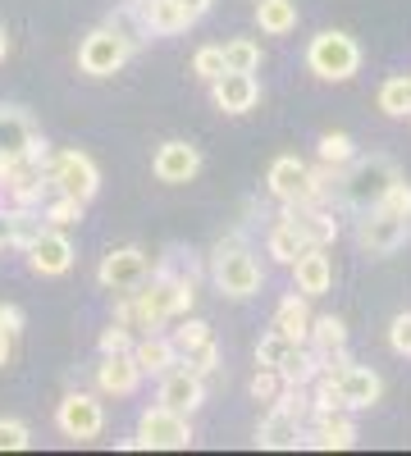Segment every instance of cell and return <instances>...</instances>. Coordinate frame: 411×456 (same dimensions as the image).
Returning a JSON list of instances; mask_svg holds the SVG:
<instances>
[{
    "label": "cell",
    "instance_id": "cell-1",
    "mask_svg": "<svg viewBox=\"0 0 411 456\" xmlns=\"http://www.w3.org/2000/svg\"><path fill=\"white\" fill-rule=\"evenodd\" d=\"M398 178H402V174H398V165H393L389 156H352V160L339 169V197H343L348 210L361 215V210L375 206Z\"/></svg>",
    "mask_w": 411,
    "mask_h": 456
},
{
    "label": "cell",
    "instance_id": "cell-2",
    "mask_svg": "<svg viewBox=\"0 0 411 456\" xmlns=\"http://www.w3.org/2000/svg\"><path fill=\"white\" fill-rule=\"evenodd\" d=\"M210 279H215V288L229 301H251L260 292V283H266V270H260V260L242 242H219L215 247V265H210Z\"/></svg>",
    "mask_w": 411,
    "mask_h": 456
},
{
    "label": "cell",
    "instance_id": "cell-3",
    "mask_svg": "<svg viewBox=\"0 0 411 456\" xmlns=\"http://www.w3.org/2000/svg\"><path fill=\"white\" fill-rule=\"evenodd\" d=\"M307 69L316 73L320 83H348V78H357V69H361V46L352 42L348 32L329 28V32L311 37V46H307Z\"/></svg>",
    "mask_w": 411,
    "mask_h": 456
},
{
    "label": "cell",
    "instance_id": "cell-4",
    "mask_svg": "<svg viewBox=\"0 0 411 456\" xmlns=\"http://www.w3.org/2000/svg\"><path fill=\"white\" fill-rule=\"evenodd\" d=\"M128 301H133V324H142L146 333H156V329H165L169 320H178V279L165 274L160 265H156L152 283L133 288Z\"/></svg>",
    "mask_w": 411,
    "mask_h": 456
},
{
    "label": "cell",
    "instance_id": "cell-5",
    "mask_svg": "<svg viewBox=\"0 0 411 456\" xmlns=\"http://www.w3.org/2000/svg\"><path fill=\"white\" fill-rule=\"evenodd\" d=\"M46 178L55 192L64 197H78V201H92L101 192V169L87 151H51L46 160Z\"/></svg>",
    "mask_w": 411,
    "mask_h": 456
},
{
    "label": "cell",
    "instance_id": "cell-6",
    "mask_svg": "<svg viewBox=\"0 0 411 456\" xmlns=\"http://www.w3.org/2000/svg\"><path fill=\"white\" fill-rule=\"evenodd\" d=\"M133 447H152V452H183L193 447V425L183 411L169 406H146L142 420H137V438Z\"/></svg>",
    "mask_w": 411,
    "mask_h": 456
},
{
    "label": "cell",
    "instance_id": "cell-7",
    "mask_svg": "<svg viewBox=\"0 0 411 456\" xmlns=\"http://www.w3.org/2000/svg\"><path fill=\"white\" fill-rule=\"evenodd\" d=\"M128 55H133V46L124 42V37L115 32V28H92L87 37H83V46H78V69L87 73V78H110V73H119L124 64H128Z\"/></svg>",
    "mask_w": 411,
    "mask_h": 456
},
{
    "label": "cell",
    "instance_id": "cell-8",
    "mask_svg": "<svg viewBox=\"0 0 411 456\" xmlns=\"http://www.w3.org/2000/svg\"><path fill=\"white\" fill-rule=\"evenodd\" d=\"M407 238H411V219H402L393 210L370 206L357 219V247L370 251V256H393L398 247H407Z\"/></svg>",
    "mask_w": 411,
    "mask_h": 456
},
{
    "label": "cell",
    "instance_id": "cell-9",
    "mask_svg": "<svg viewBox=\"0 0 411 456\" xmlns=\"http://www.w3.org/2000/svg\"><path fill=\"white\" fill-rule=\"evenodd\" d=\"M55 425L73 443H92L105 429V406H101L96 393H64L60 406H55Z\"/></svg>",
    "mask_w": 411,
    "mask_h": 456
},
{
    "label": "cell",
    "instance_id": "cell-10",
    "mask_svg": "<svg viewBox=\"0 0 411 456\" xmlns=\"http://www.w3.org/2000/svg\"><path fill=\"white\" fill-rule=\"evenodd\" d=\"M146 279H152V256H146L142 247H115V251H105L101 270H96V283L105 292H115V297L142 288Z\"/></svg>",
    "mask_w": 411,
    "mask_h": 456
},
{
    "label": "cell",
    "instance_id": "cell-11",
    "mask_svg": "<svg viewBox=\"0 0 411 456\" xmlns=\"http://www.w3.org/2000/svg\"><path fill=\"white\" fill-rule=\"evenodd\" d=\"M28 270L32 274H42V279H60V274H69L73 270V260H78V251H73V242H69V233L64 228H42L28 247Z\"/></svg>",
    "mask_w": 411,
    "mask_h": 456
},
{
    "label": "cell",
    "instance_id": "cell-12",
    "mask_svg": "<svg viewBox=\"0 0 411 456\" xmlns=\"http://www.w3.org/2000/svg\"><path fill=\"white\" fill-rule=\"evenodd\" d=\"M307 447H320V452H348L357 447V420L352 411H311L307 420Z\"/></svg>",
    "mask_w": 411,
    "mask_h": 456
},
{
    "label": "cell",
    "instance_id": "cell-13",
    "mask_svg": "<svg viewBox=\"0 0 411 456\" xmlns=\"http://www.w3.org/2000/svg\"><path fill=\"white\" fill-rule=\"evenodd\" d=\"M152 174H156L160 183H169V187H183V183H193V178L201 174V151H197L193 142L174 137V142H165V146L156 151V160H152Z\"/></svg>",
    "mask_w": 411,
    "mask_h": 456
},
{
    "label": "cell",
    "instance_id": "cell-14",
    "mask_svg": "<svg viewBox=\"0 0 411 456\" xmlns=\"http://www.w3.org/2000/svg\"><path fill=\"white\" fill-rule=\"evenodd\" d=\"M142 370L133 361V352H110L96 361V393L101 397H133L142 388Z\"/></svg>",
    "mask_w": 411,
    "mask_h": 456
},
{
    "label": "cell",
    "instance_id": "cell-15",
    "mask_svg": "<svg viewBox=\"0 0 411 456\" xmlns=\"http://www.w3.org/2000/svg\"><path fill=\"white\" fill-rule=\"evenodd\" d=\"M210 101H215V110H224V114H247V110H256V101H260L256 73H234V69H224L219 78L210 83Z\"/></svg>",
    "mask_w": 411,
    "mask_h": 456
},
{
    "label": "cell",
    "instance_id": "cell-16",
    "mask_svg": "<svg viewBox=\"0 0 411 456\" xmlns=\"http://www.w3.org/2000/svg\"><path fill=\"white\" fill-rule=\"evenodd\" d=\"M201 402H206V379H201V374H193L183 361H178L169 374H160V406L193 415Z\"/></svg>",
    "mask_w": 411,
    "mask_h": 456
},
{
    "label": "cell",
    "instance_id": "cell-17",
    "mask_svg": "<svg viewBox=\"0 0 411 456\" xmlns=\"http://www.w3.org/2000/svg\"><path fill=\"white\" fill-rule=\"evenodd\" d=\"M333 374H339V388H343V406H348V411H370V406L384 397V379H380L375 370L357 365V361L339 365Z\"/></svg>",
    "mask_w": 411,
    "mask_h": 456
},
{
    "label": "cell",
    "instance_id": "cell-18",
    "mask_svg": "<svg viewBox=\"0 0 411 456\" xmlns=\"http://www.w3.org/2000/svg\"><path fill=\"white\" fill-rule=\"evenodd\" d=\"M292 279H297V292L302 297H325L333 288V260H329V247H302L292 265Z\"/></svg>",
    "mask_w": 411,
    "mask_h": 456
},
{
    "label": "cell",
    "instance_id": "cell-19",
    "mask_svg": "<svg viewBox=\"0 0 411 456\" xmlns=\"http://www.w3.org/2000/svg\"><path fill=\"white\" fill-rule=\"evenodd\" d=\"M137 14H142V23H146L152 37H178V32H188L197 23L183 0H142Z\"/></svg>",
    "mask_w": 411,
    "mask_h": 456
},
{
    "label": "cell",
    "instance_id": "cell-20",
    "mask_svg": "<svg viewBox=\"0 0 411 456\" xmlns=\"http://www.w3.org/2000/svg\"><path fill=\"white\" fill-rule=\"evenodd\" d=\"M284 215L302 228V238H307V247H333L339 242V215H333V206H311V210H292V206H284Z\"/></svg>",
    "mask_w": 411,
    "mask_h": 456
},
{
    "label": "cell",
    "instance_id": "cell-21",
    "mask_svg": "<svg viewBox=\"0 0 411 456\" xmlns=\"http://www.w3.org/2000/svg\"><path fill=\"white\" fill-rule=\"evenodd\" d=\"M133 361H137L142 374L160 379V374H169V370L178 365V347H174L165 333H146L142 342H133Z\"/></svg>",
    "mask_w": 411,
    "mask_h": 456
},
{
    "label": "cell",
    "instance_id": "cell-22",
    "mask_svg": "<svg viewBox=\"0 0 411 456\" xmlns=\"http://www.w3.org/2000/svg\"><path fill=\"white\" fill-rule=\"evenodd\" d=\"M256 443L266 452H297L307 443V425H297V420H288V415L270 411L266 420H260V429H256Z\"/></svg>",
    "mask_w": 411,
    "mask_h": 456
},
{
    "label": "cell",
    "instance_id": "cell-23",
    "mask_svg": "<svg viewBox=\"0 0 411 456\" xmlns=\"http://www.w3.org/2000/svg\"><path fill=\"white\" fill-rule=\"evenodd\" d=\"M307 160H297V156H279L275 165H270V174H266V183H270V197L275 201H297V192L307 187Z\"/></svg>",
    "mask_w": 411,
    "mask_h": 456
},
{
    "label": "cell",
    "instance_id": "cell-24",
    "mask_svg": "<svg viewBox=\"0 0 411 456\" xmlns=\"http://www.w3.org/2000/svg\"><path fill=\"white\" fill-rule=\"evenodd\" d=\"M275 329L284 338H292V342H307V333H311V297H302V292L292 288L279 301V311H275Z\"/></svg>",
    "mask_w": 411,
    "mask_h": 456
},
{
    "label": "cell",
    "instance_id": "cell-25",
    "mask_svg": "<svg viewBox=\"0 0 411 456\" xmlns=\"http://www.w3.org/2000/svg\"><path fill=\"white\" fill-rule=\"evenodd\" d=\"M32 119L19 105H0V156H23L32 142Z\"/></svg>",
    "mask_w": 411,
    "mask_h": 456
},
{
    "label": "cell",
    "instance_id": "cell-26",
    "mask_svg": "<svg viewBox=\"0 0 411 456\" xmlns=\"http://www.w3.org/2000/svg\"><path fill=\"white\" fill-rule=\"evenodd\" d=\"M302 247H307L302 228H297L288 215H279V224L270 228V238H266V256H270L275 265H292L297 256H302Z\"/></svg>",
    "mask_w": 411,
    "mask_h": 456
},
{
    "label": "cell",
    "instance_id": "cell-27",
    "mask_svg": "<svg viewBox=\"0 0 411 456\" xmlns=\"http://www.w3.org/2000/svg\"><path fill=\"white\" fill-rule=\"evenodd\" d=\"M256 23L266 37H288L297 28V0H256Z\"/></svg>",
    "mask_w": 411,
    "mask_h": 456
},
{
    "label": "cell",
    "instance_id": "cell-28",
    "mask_svg": "<svg viewBox=\"0 0 411 456\" xmlns=\"http://www.w3.org/2000/svg\"><path fill=\"white\" fill-rule=\"evenodd\" d=\"M270 411L288 415V420L307 425L311 420V388L307 384H279V393L270 397Z\"/></svg>",
    "mask_w": 411,
    "mask_h": 456
},
{
    "label": "cell",
    "instance_id": "cell-29",
    "mask_svg": "<svg viewBox=\"0 0 411 456\" xmlns=\"http://www.w3.org/2000/svg\"><path fill=\"white\" fill-rule=\"evenodd\" d=\"M307 342H311L316 352H339V347H348V324L339 315H311Z\"/></svg>",
    "mask_w": 411,
    "mask_h": 456
},
{
    "label": "cell",
    "instance_id": "cell-30",
    "mask_svg": "<svg viewBox=\"0 0 411 456\" xmlns=\"http://www.w3.org/2000/svg\"><path fill=\"white\" fill-rule=\"evenodd\" d=\"M105 28H115V32L124 37V42H128L133 51H137V46L146 42V37H152V32H146V23H142V14H137V5H128V0H124L119 10H110Z\"/></svg>",
    "mask_w": 411,
    "mask_h": 456
},
{
    "label": "cell",
    "instance_id": "cell-31",
    "mask_svg": "<svg viewBox=\"0 0 411 456\" xmlns=\"http://www.w3.org/2000/svg\"><path fill=\"white\" fill-rule=\"evenodd\" d=\"M83 210H87V201L64 197V192H51V201L42 206V219H46L51 228H73V224H83Z\"/></svg>",
    "mask_w": 411,
    "mask_h": 456
},
{
    "label": "cell",
    "instance_id": "cell-32",
    "mask_svg": "<svg viewBox=\"0 0 411 456\" xmlns=\"http://www.w3.org/2000/svg\"><path fill=\"white\" fill-rule=\"evenodd\" d=\"M219 55H224V69H234V73H256L260 69V46L251 42V37H234V42H224Z\"/></svg>",
    "mask_w": 411,
    "mask_h": 456
},
{
    "label": "cell",
    "instance_id": "cell-33",
    "mask_svg": "<svg viewBox=\"0 0 411 456\" xmlns=\"http://www.w3.org/2000/svg\"><path fill=\"white\" fill-rule=\"evenodd\" d=\"M380 110L389 114V119H402V114H411V73H398V78H389L380 87Z\"/></svg>",
    "mask_w": 411,
    "mask_h": 456
},
{
    "label": "cell",
    "instance_id": "cell-34",
    "mask_svg": "<svg viewBox=\"0 0 411 456\" xmlns=\"http://www.w3.org/2000/svg\"><path fill=\"white\" fill-rule=\"evenodd\" d=\"M10 228H14V247H28L46 228V219L37 206H10Z\"/></svg>",
    "mask_w": 411,
    "mask_h": 456
},
{
    "label": "cell",
    "instance_id": "cell-35",
    "mask_svg": "<svg viewBox=\"0 0 411 456\" xmlns=\"http://www.w3.org/2000/svg\"><path fill=\"white\" fill-rule=\"evenodd\" d=\"M352 156H357V142H352L348 133H325V137H320V165L343 169Z\"/></svg>",
    "mask_w": 411,
    "mask_h": 456
},
{
    "label": "cell",
    "instance_id": "cell-36",
    "mask_svg": "<svg viewBox=\"0 0 411 456\" xmlns=\"http://www.w3.org/2000/svg\"><path fill=\"white\" fill-rule=\"evenodd\" d=\"M206 338H210V324H206V320H197L193 311H188V315H178V329L169 333V342L178 347V356H183V352H193L197 342H206Z\"/></svg>",
    "mask_w": 411,
    "mask_h": 456
},
{
    "label": "cell",
    "instance_id": "cell-37",
    "mask_svg": "<svg viewBox=\"0 0 411 456\" xmlns=\"http://www.w3.org/2000/svg\"><path fill=\"white\" fill-rule=\"evenodd\" d=\"M292 347H297L292 338H284L279 329H270L266 338L256 342V365H270V370H279V365H284V356H288Z\"/></svg>",
    "mask_w": 411,
    "mask_h": 456
},
{
    "label": "cell",
    "instance_id": "cell-38",
    "mask_svg": "<svg viewBox=\"0 0 411 456\" xmlns=\"http://www.w3.org/2000/svg\"><path fill=\"white\" fill-rule=\"evenodd\" d=\"M183 365H188L193 374H201V379H210L215 370H219V347H215V338H206V342H197L193 352H183L178 356Z\"/></svg>",
    "mask_w": 411,
    "mask_h": 456
},
{
    "label": "cell",
    "instance_id": "cell-39",
    "mask_svg": "<svg viewBox=\"0 0 411 456\" xmlns=\"http://www.w3.org/2000/svg\"><path fill=\"white\" fill-rule=\"evenodd\" d=\"M193 73L201 83H215L219 73H224V55H219V46H201L197 55H193Z\"/></svg>",
    "mask_w": 411,
    "mask_h": 456
},
{
    "label": "cell",
    "instance_id": "cell-40",
    "mask_svg": "<svg viewBox=\"0 0 411 456\" xmlns=\"http://www.w3.org/2000/svg\"><path fill=\"white\" fill-rule=\"evenodd\" d=\"M375 206H380V210H393V215H402V219H411V183H402V178H398V183L389 187V192H384Z\"/></svg>",
    "mask_w": 411,
    "mask_h": 456
},
{
    "label": "cell",
    "instance_id": "cell-41",
    "mask_svg": "<svg viewBox=\"0 0 411 456\" xmlns=\"http://www.w3.org/2000/svg\"><path fill=\"white\" fill-rule=\"evenodd\" d=\"M101 356H110V352H133V333H128V324H110V329H101Z\"/></svg>",
    "mask_w": 411,
    "mask_h": 456
},
{
    "label": "cell",
    "instance_id": "cell-42",
    "mask_svg": "<svg viewBox=\"0 0 411 456\" xmlns=\"http://www.w3.org/2000/svg\"><path fill=\"white\" fill-rule=\"evenodd\" d=\"M32 443V429L23 420H0V452H23Z\"/></svg>",
    "mask_w": 411,
    "mask_h": 456
},
{
    "label": "cell",
    "instance_id": "cell-43",
    "mask_svg": "<svg viewBox=\"0 0 411 456\" xmlns=\"http://www.w3.org/2000/svg\"><path fill=\"white\" fill-rule=\"evenodd\" d=\"M279 384H284L279 370H270V365H256V374H251V397H256V402H270V397L279 393Z\"/></svg>",
    "mask_w": 411,
    "mask_h": 456
},
{
    "label": "cell",
    "instance_id": "cell-44",
    "mask_svg": "<svg viewBox=\"0 0 411 456\" xmlns=\"http://www.w3.org/2000/svg\"><path fill=\"white\" fill-rule=\"evenodd\" d=\"M389 347L398 356H411V311H402L393 324H389Z\"/></svg>",
    "mask_w": 411,
    "mask_h": 456
},
{
    "label": "cell",
    "instance_id": "cell-45",
    "mask_svg": "<svg viewBox=\"0 0 411 456\" xmlns=\"http://www.w3.org/2000/svg\"><path fill=\"white\" fill-rule=\"evenodd\" d=\"M23 311L14 306V301H0V333H10V338H19L23 333Z\"/></svg>",
    "mask_w": 411,
    "mask_h": 456
},
{
    "label": "cell",
    "instance_id": "cell-46",
    "mask_svg": "<svg viewBox=\"0 0 411 456\" xmlns=\"http://www.w3.org/2000/svg\"><path fill=\"white\" fill-rule=\"evenodd\" d=\"M0 247H14V228H10V210L0 206Z\"/></svg>",
    "mask_w": 411,
    "mask_h": 456
},
{
    "label": "cell",
    "instance_id": "cell-47",
    "mask_svg": "<svg viewBox=\"0 0 411 456\" xmlns=\"http://www.w3.org/2000/svg\"><path fill=\"white\" fill-rule=\"evenodd\" d=\"M10 356H14V338H10V333H0V370L10 365Z\"/></svg>",
    "mask_w": 411,
    "mask_h": 456
},
{
    "label": "cell",
    "instance_id": "cell-48",
    "mask_svg": "<svg viewBox=\"0 0 411 456\" xmlns=\"http://www.w3.org/2000/svg\"><path fill=\"white\" fill-rule=\"evenodd\" d=\"M183 5L193 10V19H201V14H210V5H215V0H183Z\"/></svg>",
    "mask_w": 411,
    "mask_h": 456
},
{
    "label": "cell",
    "instance_id": "cell-49",
    "mask_svg": "<svg viewBox=\"0 0 411 456\" xmlns=\"http://www.w3.org/2000/svg\"><path fill=\"white\" fill-rule=\"evenodd\" d=\"M5 55H10V32L0 28V60H5Z\"/></svg>",
    "mask_w": 411,
    "mask_h": 456
},
{
    "label": "cell",
    "instance_id": "cell-50",
    "mask_svg": "<svg viewBox=\"0 0 411 456\" xmlns=\"http://www.w3.org/2000/svg\"><path fill=\"white\" fill-rule=\"evenodd\" d=\"M0 206H5V192H0Z\"/></svg>",
    "mask_w": 411,
    "mask_h": 456
},
{
    "label": "cell",
    "instance_id": "cell-51",
    "mask_svg": "<svg viewBox=\"0 0 411 456\" xmlns=\"http://www.w3.org/2000/svg\"><path fill=\"white\" fill-rule=\"evenodd\" d=\"M128 5H142V0H128Z\"/></svg>",
    "mask_w": 411,
    "mask_h": 456
}]
</instances>
